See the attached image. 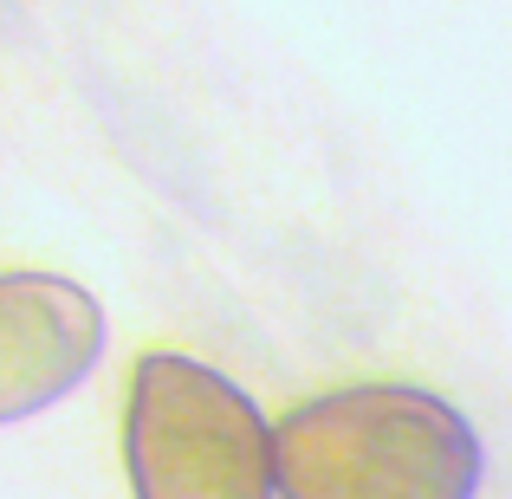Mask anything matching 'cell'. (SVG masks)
I'll list each match as a JSON object with an SVG mask.
<instances>
[{
	"instance_id": "obj_2",
	"label": "cell",
	"mask_w": 512,
	"mask_h": 499,
	"mask_svg": "<svg viewBox=\"0 0 512 499\" xmlns=\"http://www.w3.org/2000/svg\"><path fill=\"white\" fill-rule=\"evenodd\" d=\"M124 467L137 499H273V428L221 370L156 350L130 376Z\"/></svg>"
},
{
	"instance_id": "obj_3",
	"label": "cell",
	"mask_w": 512,
	"mask_h": 499,
	"mask_svg": "<svg viewBox=\"0 0 512 499\" xmlns=\"http://www.w3.org/2000/svg\"><path fill=\"white\" fill-rule=\"evenodd\" d=\"M104 357V312L59 273H0V422L52 409Z\"/></svg>"
},
{
	"instance_id": "obj_1",
	"label": "cell",
	"mask_w": 512,
	"mask_h": 499,
	"mask_svg": "<svg viewBox=\"0 0 512 499\" xmlns=\"http://www.w3.org/2000/svg\"><path fill=\"white\" fill-rule=\"evenodd\" d=\"M487 448L448 396L350 383L273 428V499H480Z\"/></svg>"
}]
</instances>
